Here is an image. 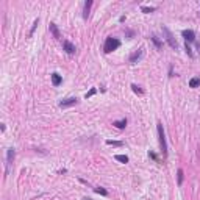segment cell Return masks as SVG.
I'll use <instances>...</instances> for the list:
<instances>
[{
	"label": "cell",
	"mask_w": 200,
	"mask_h": 200,
	"mask_svg": "<svg viewBox=\"0 0 200 200\" xmlns=\"http://www.w3.org/2000/svg\"><path fill=\"white\" fill-rule=\"evenodd\" d=\"M182 34H183L184 39H186V42H194L195 41V33L192 32V30H183Z\"/></svg>",
	"instance_id": "7"
},
{
	"label": "cell",
	"mask_w": 200,
	"mask_h": 200,
	"mask_svg": "<svg viewBox=\"0 0 200 200\" xmlns=\"http://www.w3.org/2000/svg\"><path fill=\"white\" fill-rule=\"evenodd\" d=\"M183 169H178V184H182L183 183Z\"/></svg>",
	"instance_id": "21"
},
{
	"label": "cell",
	"mask_w": 200,
	"mask_h": 200,
	"mask_svg": "<svg viewBox=\"0 0 200 200\" xmlns=\"http://www.w3.org/2000/svg\"><path fill=\"white\" fill-rule=\"evenodd\" d=\"M94 191L95 192H97V194H100V195H108V191H106V189H103V188H94Z\"/></svg>",
	"instance_id": "18"
},
{
	"label": "cell",
	"mask_w": 200,
	"mask_h": 200,
	"mask_svg": "<svg viewBox=\"0 0 200 200\" xmlns=\"http://www.w3.org/2000/svg\"><path fill=\"white\" fill-rule=\"evenodd\" d=\"M38 24H39V19H36V21L33 22V25H32V30H30V36H33V33H34V30H36Z\"/></svg>",
	"instance_id": "20"
},
{
	"label": "cell",
	"mask_w": 200,
	"mask_h": 200,
	"mask_svg": "<svg viewBox=\"0 0 200 200\" xmlns=\"http://www.w3.org/2000/svg\"><path fill=\"white\" fill-rule=\"evenodd\" d=\"M113 125L114 127H116V128H125V127H127V119H121V121H114L113 122Z\"/></svg>",
	"instance_id": "12"
},
{
	"label": "cell",
	"mask_w": 200,
	"mask_h": 200,
	"mask_svg": "<svg viewBox=\"0 0 200 200\" xmlns=\"http://www.w3.org/2000/svg\"><path fill=\"white\" fill-rule=\"evenodd\" d=\"M106 144L108 145H113V147H122L124 142L122 141H113V139H106Z\"/></svg>",
	"instance_id": "14"
},
{
	"label": "cell",
	"mask_w": 200,
	"mask_h": 200,
	"mask_svg": "<svg viewBox=\"0 0 200 200\" xmlns=\"http://www.w3.org/2000/svg\"><path fill=\"white\" fill-rule=\"evenodd\" d=\"M156 8L155 6H141V11L142 13H145V14H149V13H153Z\"/></svg>",
	"instance_id": "17"
},
{
	"label": "cell",
	"mask_w": 200,
	"mask_h": 200,
	"mask_svg": "<svg viewBox=\"0 0 200 200\" xmlns=\"http://www.w3.org/2000/svg\"><path fill=\"white\" fill-rule=\"evenodd\" d=\"M14 156H16V150H14V149H8V152H6V172H8V167L13 164Z\"/></svg>",
	"instance_id": "6"
},
{
	"label": "cell",
	"mask_w": 200,
	"mask_h": 200,
	"mask_svg": "<svg viewBox=\"0 0 200 200\" xmlns=\"http://www.w3.org/2000/svg\"><path fill=\"white\" fill-rule=\"evenodd\" d=\"M163 33H164V36H166V41H167V44L171 45L172 49H178V42L175 41V38H174V34H172V32L167 28V27H163Z\"/></svg>",
	"instance_id": "3"
},
{
	"label": "cell",
	"mask_w": 200,
	"mask_h": 200,
	"mask_svg": "<svg viewBox=\"0 0 200 200\" xmlns=\"http://www.w3.org/2000/svg\"><path fill=\"white\" fill-rule=\"evenodd\" d=\"M156 130H158V139H160V147L161 152H163L164 156H167V142H166V133H164V127L161 122H158L156 125Z\"/></svg>",
	"instance_id": "1"
},
{
	"label": "cell",
	"mask_w": 200,
	"mask_h": 200,
	"mask_svg": "<svg viewBox=\"0 0 200 200\" xmlns=\"http://www.w3.org/2000/svg\"><path fill=\"white\" fill-rule=\"evenodd\" d=\"M114 158H116L117 161H121V163H124V164L128 163V156H127V155H116Z\"/></svg>",
	"instance_id": "16"
},
{
	"label": "cell",
	"mask_w": 200,
	"mask_h": 200,
	"mask_svg": "<svg viewBox=\"0 0 200 200\" xmlns=\"http://www.w3.org/2000/svg\"><path fill=\"white\" fill-rule=\"evenodd\" d=\"M150 41H152L153 44H155V47L158 49V50H161V49H163V42H161V41H160L156 36H152V38H150Z\"/></svg>",
	"instance_id": "13"
},
{
	"label": "cell",
	"mask_w": 200,
	"mask_h": 200,
	"mask_svg": "<svg viewBox=\"0 0 200 200\" xmlns=\"http://www.w3.org/2000/svg\"><path fill=\"white\" fill-rule=\"evenodd\" d=\"M83 200H92V199H89V197H83Z\"/></svg>",
	"instance_id": "24"
},
{
	"label": "cell",
	"mask_w": 200,
	"mask_h": 200,
	"mask_svg": "<svg viewBox=\"0 0 200 200\" xmlns=\"http://www.w3.org/2000/svg\"><path fill=\"white\" fill-rule=\"evenodd\" d=\"M49 30H50V33H52V36L55 38V39H60L61 38V34H60V30H58V27H56V24H50L49 25Z\"/></svg>",
	"instance_id": "9"
},
{
	"label": "cell",
	"mask_w": 200,
	"mask_h": 200,
	"mask_svg": "<svg viewBox=\"0 0 200 200\" xmlns=\"http://www.w3.org/2000/svg\"><path fill=\"white\" fill-rule=\"evenodd\" d=\"M132 89H133V92H136V94H144V91H142L138 84H134V83L132 84Z\"/></svg>",
	"instance_id": "19"
},
{
	"label": "cell",
	"mask_w": 200,
	"mask_h": 200,
	"mask_svg": "<svg viewBox=\"0 0 200 200\" xmlns=\"http://www.w3.org/2000/svg\"><path fill=\"white\" fill-rule=\"evenodd\" d=\"M77 102H78V99H77V97H67V99L61 100V102H60V106H61V108H67V106L75 105Z\"/></svg>",
	"instance_id": "4"
},
{
	"label": "cell",
	"mask_w": 200,
	"mask_h": 200,
	"mask_svg": "<svg viewBox=\"0 0 200 200\" xmlns=\"http://www.w3.org/2000/svg\"><path fill=\"white\" fill-rule=\"evenodd\" d=\"M119 47H121V41H119L117 38L108 36L105 41V45H103V50H105V53H111L113 50H116Z\"/></svg>",
	"instance_id": "2"
},
{
	"label": "cell",
	"mask_w": 200,
	"mask_h": 200,
	"mask_svg": "<svg viewBox=\"0 0 200 200\" xmlns=\"http://www.w3.org/2000/svg\"><path fill=\"white\" fill-rule=\"evenodd\" d=\"M63 49H64V52H66L67 55H74V53L77 52L75 45L72 44V42H69V41H63Z\"/></svg>",
	"instance_id": "5"
},
{
	"label": "cell",
	"mask_w": 200,
	"mask_h": 200,
	"mask_svg": "<svg viewBox=\"0 0 200 200\" xmlns=\"http://www.w3.org/2000/svg\"><path fill=\"white\" fill-rule=\"evenodd\" d=\"M92 6V0H88V2H84V8H83V19H88L89 17V10Z\"/></svg>",
	"instance_id": "10"
},
{
	"label": "cell",
	"mask_w": 200,
	"mask_h": 200,
	"mask_svg": "<svg viewBox=\"0 0 200 200\" xmlns=\"http://www.w3.org/2000/svg\"><path fill=\"white\" fill-rule=\"evenodd\" d=\"M61 82H63V77H61L60 74H56V72H53V74H52V83H53V86H60Z\"/></svg>",
	"instance_id": "11"
},
{
	"label": "cell",
	"mask_w": 200,
	"mask_h": 200,
	"mask_svg": "<svg viewBox=\"0 0 200 200\" xmlns=\"http://www.w3.org/2000/svg\"><path fill=\"white\" fill-rule=\"evenodd\" d=\"M142 55H144V50L142 49H139L138 52L132 53V55H130V63H138V61L142 58Z\"/></svg>",
	"instance_id": "8"
},
{
	"label": "cell",
	"mask_w": 200,
	"mask_h": 200,
	"mask_svg": "<svg viewBox=\"0 0 200 200\" xmlns=\"http://www.w3.org/2000/svg\"><path fill=\"white\" fill-rule=\"evenodd\" d=\"M184 49H186V53H188V55H189L191 58H192V56H194V53H192L191 47H189V45H188V42H186V45H184Z\"/></svg>",
	"instance_id": "22"
},
{
	"label": "cell",
	"mask_w": 200,
	"mask_h": 200,
	"mask_svg": "<svg viewBox=\"0 0 200 200\" xmlns=\"http://www.w3.org/2000/svg\"><path fill=\"white\" fill-rule=\"evenodd\" d=\"M95 92H97V89H95V88H92V89H91L89 92H86V99H89V97H92V95H94Z\"/></svg>",
	"instance_id": "23"
},
{
	"label": "cell",
	"mask_w": 200,
	"mask_h": 200,
	"mask_svg": "<svg viewBox=\"0 0 200 200\" xmlns=\"http://www.w3.org/2000/svg\"><path fill=\"white\" fill-rule=\"evenodd\" d=\"M197 86H200V78H199V77H194V78H191L189 88H197Z\"/></svg>",
	"instance_id": "15"
}]
</instances>
